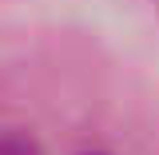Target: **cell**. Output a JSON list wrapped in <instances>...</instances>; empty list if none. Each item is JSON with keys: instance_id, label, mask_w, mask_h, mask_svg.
Returning a JSON list of instances; mask_svg holds the SVG:
<instances>
[{"instance_id": "obj_1", "label": "cell", "mask_w": 159, "mask_h": 155, "mask_svg": "<svg viewBox=\"0 0 159 155\" xmlns=\"http://www.w3.org/2000/svg\"><path fill=\"white\" fill-rule=\"evenodd\" d=\"M0 155H40V151H36V143L28 135L8 131V135H0Z\"/></svg>"}]
</instances>
